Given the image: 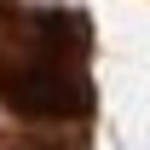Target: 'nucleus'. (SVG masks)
I'll list each match as a JSON object with an SVG mask.
<instances>
[{"instance_id":"f03ea898","label":"nucleus","mask_w":150,"mask_h":150,"mask_svg":"<svg viewBox=\"0 0 150 150\" xmlns=\"http://www.w3.org/2000/svg\"><path fill=\"white\" fill-rule=\"evenodd\" d=\"M0 150H93V121H0Z\"/></svg>"},{"instance_id":"f257e3e1","label":"nucleus","mask_w":150,"mask_h":150,"mask_svg":"<svg viewBox=\"0 0 150 150\" xmlns=\"http://www.w3.org/2000/svg\"><path fill=\"white\" fill-rule=\"evenodd\" d=\"M98 29L87 6L0 0L6 121H98Z\"/></svg>"}]
</instances>
